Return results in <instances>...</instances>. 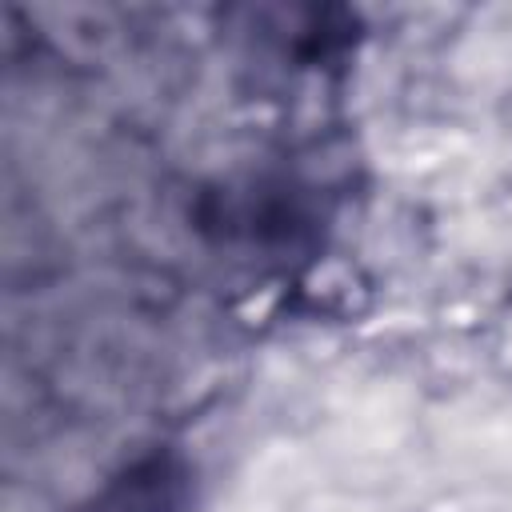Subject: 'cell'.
<instances>
[{
	"label": "cell",
	"mask_w": 512,
	"mask_h": 512,
	"mask_svg": "<svg viewBox=\"0 0 512 512\" xmlns=\"http://www.w3.org/2000/svg\"><path fill=\"white\" fill-rule=\"evenodd\" d=\"M180 508V476L164 464H140L124 480H116L92 512H176Z\"/></svg>",
	"instance_id": "cell-1"
}]
</instances>
